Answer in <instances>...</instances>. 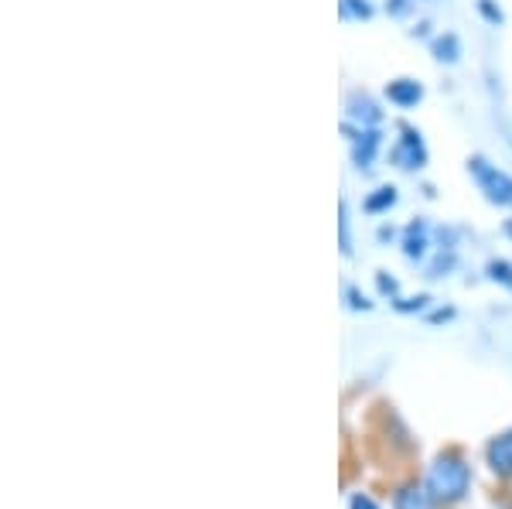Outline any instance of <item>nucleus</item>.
Segmentation results:
<instances>
[{"label": "nucleus", "mask_w": 512, "mask_h": 509, "mask_svg": "<svg viewBox=\"0 0 512 509\" xmlns=\"http://www.w3.org/2000/svg\"><path fill=\"white\" fill-rule=\"evenodd\" d=\"M489 277H492V281L512 287V264H506V260H492V264H489Z\"/></svg>", "instance_id": "obj_13"}, {"label": "nucleus", "mask_w": 512, "mask_h": 509, "mask_svg": "<svg viewBox=\"0 0 512 509\" xmlns=\"http://www.w3.org/2000/svg\"><path fill=\"white\" fill-rule=\"evenodd\" d=\"M338 11L345 21H369L373 18V4L369 0H338Z\"/></svg>", "instance_id": "obj_11"}, {"label": "nucleus", "mask_w": 512, "mask_h": 509, "mask_svg": "<svg viewBox=\"0 0 512 509\" xmlns=\"http://www.w3.org/2000/svg\"><path fill=\"white\" fill-rule=\"evenodd\" d=\"M468 175L475 178V185L485 192V199L502 209H512V175L499 171L485 154H472L468 158Z\"/></svg>", "instance_id": "obj_2"}, {"label": "nucleus", "mask_w": 512, "mask_h": 509, "mask_svg": "<svg viewBox=\"0 0 512 509\" xmlns=\"http://www.w3.org/2000/svg\"><path fill=\"white\" fill-rule=\"evenodd\" d=\"M427 492L434 503H461L472 489V465L458 455V451H444L434 458V465L427 469Z\"/></svg>", "instance_id": "obj_1"}, {"label": "nucleus", "mask_w": 512, "mask_h": 509, "mask_svg": "<svg viewBox=\"0 0 512 509\" xmlns=\"http://www.w3.org/2000/svg\"><path fill=\"white\" fill-rule=\"evenodd\" d=\"M427 294H417V298H403V301H396V311H403V315H407V311H424L427 308Z\"/></svg>", "instance_id": "obj_14"}, {"label": "nucleus", "mask_w": 512, "mask_h": 509, "mask_svg": "<svg viewBox=\"0 0 512 509\" xmlns=\"http://www.w3.org/2000/svg\"><path fill=\"white\" fill-rule=\"evenodd\" d=\"M349 141H352L355 168H373L379 147H383V134H379V127H359L355 130V137H349Z\"/></svg>", "instance_id": "obj_4"}, {"label": "nucleus", "mask_w": 512, "mask_h": 509, "mask_svg": "<svg viewBox=\"0 0 512 509\" xmlns=\"http://www.w3.org/2000/svg\"><path fill=\"white\" fill-rule=\"evenodd\" d=\"M349 305L355 308V311H369V308H373V305H369V301H366V294H359V291H355V287H349Z\"/></svg>", "instance_id": "obj_19"}, {"label": "nucleus", "mask_w": 512, "mask_h": 509, "mask_svg": "<svg viewBox=\"0 0 512 509\" xmlns=\"http://www.w3.org/2000/svg\"><path fill=\"white\" fill-rule=\"evenodd\" d=\"M393 205H396V188L383 185V188H376V195L366 199V212H386V209H393Z\"/></svg>", "instance_id": "obj_12"}, {"label": "nucleus", "mask_w": 512, "mask_h": 509, "mask_svg": "<svg viewBox=\"0 0 512 509\" xmlns=\"http://www.w3.org/2000/svg\"><path fill=\"white\" fill-rule=\"evenodd\" d=\"M396 509H431V492H427V486L420 489V486H403L400 492H396Z\"/></svg>", "instance_id": "obj_8"}, {"label": "nucleus", "mask_w": 512, "mask_h": 509, "mask_svg": "<svg viewBox=\"0 0 512 509\" xmlns=\"http://www.w3.org/2000/svg\"><path fill=\"white\" fill-rule=\"evenodd\" d=\"M434 59L437 62H448V65H454L461 59V41H458V35H441V38H434Z\"/></svg>", "instance_id": "obj_10"}, {"label": "nucleus", "mask_w": 512, "mask_h": 509, "mask_svg": "<svg viewBox=\"0 0 512 509\" xmlns=\"http://www.w3.org/2000/svg\"><path fill=\"white\" fill-rule=\"evenodd\" d=\"M478 11H482L485 18H489L492 24H502V11H499V7L492 4V0H478Z\"/></svg>", "instance_id": "obj_15"}, {"label": "nucleus", "mask_w": 512, "mask_h": 509, "mask_svg": "<svg viewBox=\"0 0 512 509\" xmlns=\"http://www.w3.org/2000/svg\"><path fill=\"white\" fill-rule=\"evenodd\" d=\"M403 137H400V144H396V151H393V161L400 164V168H424L427 164V147H424V141H420V130H414V127H407L403 123Z\"/></svg>", "instance_id": "obj_3"}, {"label": "nucleus", "mask_w": 512, "mask_h": 509, "mask_svg": "<svg viewBox=\"0 0 512 509\" xmlns=\"http://www.w3.org/2000/svg\"><path fill=\"white\" fill-rule=\"evenodd\" d=\"M349 509H379V506L366 496V492H352V496H349Z\"/></svg>", "instance_id": "obj_16"}, {"label": "nucleus", "mask_w": 512, "mask_h": 509, "mask_svg": "<svg viewBox=\"0 0 512 509\" xmlns=\"http://www.w3.org/2000/svg\"><path fill=\"white\" fill-rule=\"evenodd\" d=\"M407 11H410V0H386V14H393V18H403Z\"/></svg>", "instance_id": "obj_18"}, {"label": "nucleus", "mask_w": 512, "mask_h": 509, "mask_svg": "<svg viewBox=\"0 0 512 509\" xmlns=\"http://www.w3.org/2000/svg\"><path fill=\"white\" fill-rule=\"evenodd\" d=\"M386 100L393 106H400V110H410V106H417L424 100V86H420L417 79H393L390 86H386Z\"/></svg>", "instance_id": "obj_6"}, {"label": "nucleus", "mask_w": 512, "mask_h": 509, "mask_svg": "<svg viewBox=\"0 0 512 509\" xmlns=\"http://www.w3.org/2000/svg\"><path fill=\"white\" fill-rule=\"evenodd\" d=\"M349 117L359 120V127H379V123H383V110L376 106L373 96L352 93L349 96Z\"/></svg>", "instance_id": "obj_7"}, {"label": "nucleus", "mask_w": 512, "mask_h": 509, "mask_svg": "<svg viewBox=\"0 0 512 509\" xmlns=\"http://www.w3.org/2000/svg\"><path fill=\"white\" fill-rule=\"evenodd\" d=\"M342 253H345V257L352 253V243H349V209H345V202H342Z\"/></svg>", "instance_id": "obj_17"}, {"label": "nucleus", "mask_w": 512, "mask_h": 509, "mask_svg": "<svg viewBox=\"0 0 512 509\" xmlns=\"http://www.w3.org/2000/svg\"><path fill=\"white\" fill-rule=\"evenodd\" d=\"M485 462L499 479H512V431H502L499 438L489 441L485 448Z\"/></svg>", "instance_id": "obj_5"}, {"label": "nucleus", "mask_w": 512, "mask_h": 509, "mask_svg": "<svg viewBox=\"0 0 512 509\" xmlns=\"http://www.w3.org/2000/svg\"><path fill=\"white\" fill-rule=\"evenodd\" d=\"M379 291H390V294H396V281H390V277L379 274Z\"/></svg>", "instance_id": "obj_20"}, {"label": "nucleus", "mask_w": 512, "mask_h": 509, "mask_svg": "<svg viewBox=\"0 0 512 509\" xmlns=\"http://www.w3.org/2000/svg\"><path fill=\"white\" fill-rule=\"evenodd\" d=\"M403 253H407V260H424L427 257V229L424 223H414L407 229V240H403Z\"/></svg>", "instance_id": "obj_9"}]
</instances>
